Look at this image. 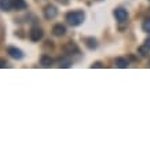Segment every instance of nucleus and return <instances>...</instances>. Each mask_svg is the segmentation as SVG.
Wrapping results in <instances>:
<instances>
[{
  "label": "nucleus",
  "instance_id": "nucleus-8",
  "mask_svg": "<svg viewBox=\"0 0 150 150\" xmlns=\"http://www.w3.org/2000/svg\"><path fill=\"white\" fill-rule=\"evenodd\" d=\"M14 8L13 0H0V10L3 11H11Z\"/></svg>",
  "mask_w": 150,
  "mask_h": 150
},
{
  "label": "nucleus",
  "instance_id": "nucleus-12",
  "mask_svg": "<svg viewBox=\"0 0 150 150\" xmlns=\"http://www.w3.org/2000/svg\"><path fill=\"white\" fill-rule=\"evenodd\" d=\"M70 65H72V62H70V59L69 58H61L59 59V68H70Z\"/></svg>",
  "mask_w": 150,
  "mask_h": 150
},
{
  "label": "nucleus",
  "instance_id": "nucleus-5",
  "mask_svg": "<svg viewBox=\"0 0 150 150\" xmlns=\"http://www.w3.org/2000/svg\"><path fill=\"white\" fill-rule=\"evenodd\" d=\"M57 14H58V10H57V7L55 6H47L46 8H44V17H46L47 19H52L57 17Z\"/></svg>",
  "mask_w": 150,
  "mask_h": 150
},
{
  "label": "nucleus",
  "instance_id": "nucleus-9",
  "mask_svg": "<svg viewBox=\"0 0 150 150\" xmlns=\"http://www.w3.org/2000/svg\"><path fill=\"white\" fill-rule=\"evenodd\" d=\"M13 6L15 10H25L28 7V3L25 0H13Z\"/></svg>",
  "mask_w": 150,
  "mask_h": 150
},
{
  "label": "nucleus",
  "instance_id": "nucleus-11",
  "mask_svg": "<svg viewBox=\"0 0 150 150\" xmlns=\"http://www.w3.org/2000/svg\"><path fill=\"white\" fill-rule=\"evenodd\" d=\"M40 64H41V66H44V68H50L51 65H52V59H51L48 55H43L40 59Z\"/></svg>",
  "mask_w": 150,
  "mask_h": 150
},
{
  "label": "nucleus",
  "instance_id": "nucleus-2",
  "mask_svg": "<svg viewBox=\"0 0 150 150\" xmlns=\"http://www.w3.org/2000/svg\"><path fill=\"white\" fill-rule=\"evenodd\" d=\"M29 37H30V40L32 41H39L43 39V30H41L40 28H32L30 29V32H29Z\"/></svg>",
  "mask_w": 150,
  "mask_h": 150
},
{
  "label": "nucleus",
  "instance_id": "nucleus-13",
  "mask_svg": "<svg viewBox=\"0 0 150 150\" xmlns=\"http://www.w3.org/2000/svg\"><path fill=\"white\" fill-rule=\"evenodd\" d=\"M116 65H117L118 68L124 69V68H127L128 66V61L125 58H117L116 59Z\"/></svg>",
  "mask_w": 150,
  "mask_h": 150
},
{
  "label": "nucleus",
  "instance_id": "nucleus-7",
  "mask_svg": "<svg viewBox=\"0 0 150 150\" xmlns=\"http://www.w3.org/2000/svg\"><path fill=\"white\" fill-rule=\"evenodd\" d=\"M65 32H66V28H65L64 25H61V23H57V25L52 28V33H54L55 36H58V37L64 36Z\"/></svg>",
  "mask_w": 150,
  "mask_h": 150
},
{
  "label": "nucleus",
  "instance_id": "nucleus-19",
  "mask_svg": "<svg viewBox=\"0 0 150 150\" xmlns=\"http://www.w3.org/2000/svg\"><path fill=\"white\" fill-rule=\"evenodd\" d=\"M149 65H150V62H149Z\"/></svg>",
  "mask_w": 150,
  "mask_h": 150
},
{
  "label": "nucleus",
  "instance_id": "nucleus-10",
  "mask_svg": "<svg viewBox=\"0 0 150 150\" xmlns=\"http://www.w3.org/2000/svg\"><path fill=\"white\" fill-rule=\"evenodd\" d=\"M84 41H86V46L90 48V50H94V48H96V40L94 39V37H86L84 39Z\"/></svg>",
  "mask_w": 150,
  "mask_h": 150
},
{
  "label": "nucleus",
  "instance_id": "nucleus-3",
  "mask_svg": "<svg viewBox=\"0 0 150 150\" xmlns=\"http://www.w3.org/2000/svg\"><path fill=\"white\" fill-rule=\"evenodd\" d=\"M64 51L66 55H74V54H79V52H80V51H79V47L76 46V43H73V41L65 44Z\"/></svg>",
  "mask_w": 150,
  "mask_h": 150
},
{
  "label": "nucleus",
  "instance_id": "nucleus-15",
  "mask_svg": "<svg viewBox=\"0 0 150 150\" xmlns=\"http://www.w3.org/2000/svg\"><path fill=\"white\" fill-rule=\"evenodd\" d=\"M149 51H150V48L146 46H142L141 48H139V52H141L143 57H147V55H149Z\"/></svg>",
  "mask_w": 150,
  "mask_h": 150
},
{
  "label": "nucleus",
  "instance_id": "nucleus-4",
  "mask_svg": "<svg viewBox=\"0 0 150 150\" xmlns=\"http://www.w3.org/2000/svg\"><path fill=\"white\" fill-rule=\"evenodd\" d=\"M114 17L117 18L118 22H125L128 19V13H127V10H124V8H117V10H114Z\"/></svg>",
  "mask_w": 150,
  "mask_h": 150
},
{
  "label": "nucleus",
  "instance_id": "nucleus-16",
  "mask_svg": "<svg viewBox=\"0 0 150 150\" xmlns=\"http://www.w3.org/2000/svg\"><path fill=\"white\" fill-rule=\"evenodd\" d=\"M7 66H8V62H7V59H6V58H0V69L7 68Z\"/></svg>",
  "mask_w": 150,
  "mask_h": 150
},
{
  "label": "nucleus",
  "instance_id": "nucleus-18",
  "mask_svg": "<svg viewBox=\"0 0 150 150\" xmlns=\"http://www.w3.org/2000/svg\"><path fill=\"white\" fill-rule=\"evenodd\" d=\"M145 46H146V47H149V48H150V39H147V40L145 41Z\"/></svg>",
  "mask_w": 150,
  "mask_h": 150
},
{
  "label": "nucleus",
  "instance_id": "nucleus-17",
  "mask_svg": "<svg viewBox=\"0 0 150 150\" xmlns=\"http://www.w3.org/2000/svg\"><path fill=\"white\" fill-rule=\"evenodd\" d=\"M91 68H103V65L100 64V62H95V64L91 65Z\"/></svg>",
  "mask_w": 150,
  "mask_h": 150
},
{
  "label": "nucleus",
  "instance_id": "nucleus-6",
  "mask_svg": "<svg viewBox=\"0 0 150 150\" xmlns=\"http://www.w3.org/2000/svg\"><path fill=\"white\" fill-rule=\"evenodd\" d=\"M7 52L10 54V57L14 59H22L23 58V52L17 47H8L7 48Z\"/></svg>",
  "mask_w": 150,
  "mask_h": 150
},
{
  "label": "nucleus",
  "instance_id": "nucleus-14",
  "mask_svg": "<svg viewBox=\"0 0 150 150\" xmlns=\"http://www.w3.org/2000/svg\"><path fill=\"white\" fill-rule=\"evenodd\" d=\"M142 29H143V32L146 33H150V18H146L142 23Z\"/></svg>",
  "mask_w": 150,
  "mask_h": 150
},
{
  "label": "nucleus",
  "instance_id": "nucleus-1",
  "mask_svg": "<svg viewBox=\"0 0 150 150\" xmlns=\"http://www.w3.org/2000/svg\"><path fill=\"white\" fill-rule=\"evenodd\" d=\"M84 18L86 15L83 11H70V13L66 14V21H68L69 25L72 26H79L84 22Z\"/></svg>",
  "mask_w": 150,
  "mask_h": 150
}]
</instances>
